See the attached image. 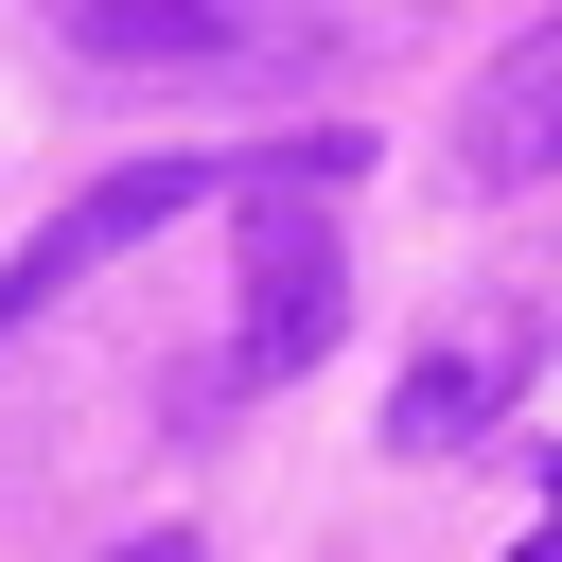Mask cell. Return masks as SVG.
<instances>
[{
  "mask_svg": "<svg viewBox=\"0 0 562 562\" xmlns=\"http://www.w3.org/2000/svg\"><path fill=\"white\" fill-rule=\"evenodd\" d=\"M334 176H351V140H299V158L246 176V334H228L211 386H281V369L334 351V299H351V263H334Z\"/></svg>",
  "mask_w": 562,
  "mask_h": 562,
  "instance_id": "1",
  "label": "cell"
},
{
  "mask_svg": "<svg viewBox=\"0 0 562 562\" xmlns=\"http://www.w3.org/2000/svg\"><path fill=\"white\" fill-rule=\"evenodd\" d=\"M509 334H457V351H422L404 369V404H386V457H457V439H492V404H509Z\"/></svg>",
  "mask_w": 562,
  "mask_h": 562,
  "instance_id": "5",
  "label": "cell"
},
{
  "mask_svg": "<svg viewBox=\"0 0 562 562\" xmlns=\"http://www.w3.org/2000/svg\"><path fill=\"white\" fill-rule=\"evenodd\" d=\"M88 70H246L263 35H299L316 0H35Z\"/></svg>",
  "mask_w": 562,
  "mask_h": 562,
  "instance_id": "3",
  "label": "cell"
},
{
  "mask_svg": "<svg viewBox=\"0 0 562 562\" xmlns=\"http://www.w3.org/2000/svg\"><path fill=\"white\" fill-rule=\"evenodd\" d=\"M105 562H193V527H140V544H105Z\"/></svg>",
  "mask_w": 562,
  "mask_h": 562,
  "instance_id": "7",
  "label": "cell"
},
{
  "mask_svg": "<svg viewBox=\"0 0 562 562\" xmlns=\"http://www.w3.org/2000/svg\"><path fill=\"white\" fill-rule=\"evenodd\" d=\"M457 176H474V193L562 176V18H544V35H509V53L457 88Z\"/></svg>",
  "mask_w": 562,
  "mask_h": 562,
  "instance_id": "4",
  "label": "cell"
},
{
  "mask_svg": "<svg viewBox=\"0 0 562 562\" xmlns=\"http://www.w3.org/2000/svg\"><path fill=\"white\" fill-rule=\"evenodd\" d=\"M211 193H228V158H123V176H88V193H70V211L0 263V351H18L70 281H105L123 246H158V228H176V211H211Z\"/></svg>",
  "mask_w": 562,
  "mask_h": 562,
  "instance_id": "2",
  "label": "cell"
},
{
  "mask_svg": "<svg viewBox=\"0 0 562 562\" xmlns=\"http://www.w3.org/2000/svg\"><path fill=\"white\" fill-rule=\"evenodd\" d=\"M509 562H562V474H544V527H527V544H509Z\"/></svg>",
  "mask_w": 562,
  "mask_h": 562,
  "instance_id": "6",
  "label": "cell"
}]
</instances>
